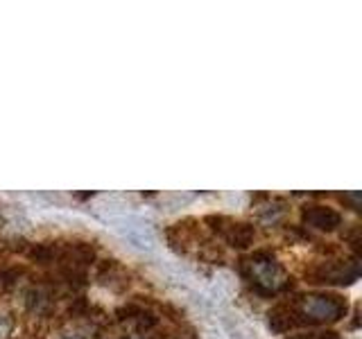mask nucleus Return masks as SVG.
Listing matches in <instances>:
<instances>
[{"label":"nucleus","mask_w":362,"mask_h":339,"mask_svg":"<svg viewBox=\"0 0 362 339\" xmlns=\"http://www.w3.org/2000/svg\"><path fill=\"white\" fill-rule=\"evenodd\" d=\"M305 310L313 316L315 321H324V319H339V314H342L344 305L337 297H310V301L305 303Z\"/></svg>","instance_id":"1"},{"label":"nucleus","mask_w":362,"mask_h":339,"mask_svg":"<svg viewBox=\"0 0 362 339\" xmlns=\"http://www.w3.org/2000/svg\"><path fill=\"white\" fill-rule=\"evenodd\" d=\"M303 218L308 224L317 226V229H333L339 222V215L333 208H324V206H313L310 210L303 213Z\"/></svg>","instance_id":"2"}]
</instances>
